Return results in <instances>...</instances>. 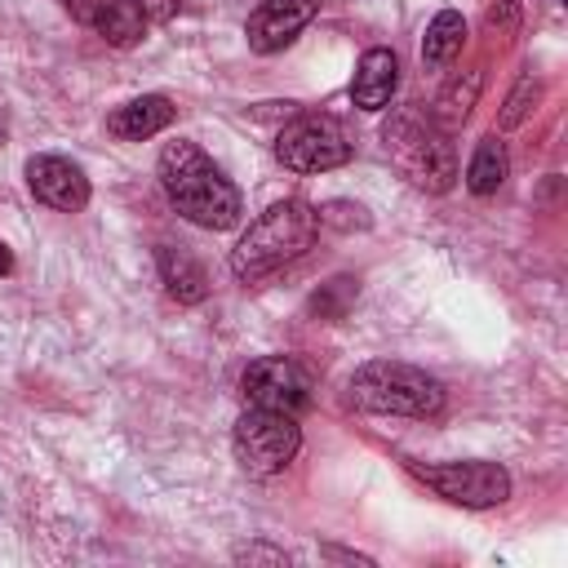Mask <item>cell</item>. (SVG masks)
<instances>
[{
	"label": "cell",
	"mask_w": 568,
	"mask_h": 568,
	"mask_svg": "<svg viewBox=\"0 0 568 568\" xmlns=\"http://www.w3.org/2000/svg\"><path fill=\"white\" fill-rule=\"evenodd\" d=\"M484 36H493V40L519 36V4H515V0H497V4L484 13Z\"/></svg>",
	"instance_id": "obj_20"
},
{
	"label": "cell",
	"mask_w": 568,
	"mask_h": 568,
	"mask_svg": "<svg viewBox=\"0 0 568 568\" xmlns=\"http://www.w3.org/2000/svg\"><path fill=\"white\" fill-rule=\"evenodd\" d=\"M27 186L40 204L58 209V213H80L89 204V178L80 164L62 160V155H31L27 160Z\"/></svg>",
	"instance_id": "obj_9"
},
{
	"label": "cell",
	"mask_w": 568,
	"mask_h": 568,
	"mask_svg": "<svg viewBox=\"0 0 568 568\" xmlns=\"http://www.w3.org/2000/svg\"><path fill=\"white\" fill-rule=\"evenodd\" d=\"M351 297H355V280H351V275H337V280L324 284V293L311 297V311H315L320 320H337Z\"/></svg>",
	"instance_id": "obj_19"
},
{
	"label": "cell",
	"mask_w": 568,
	"mask_h": 568,
	"mask_svg": "<svg viewBox=\"0 0 568 568\" xmlns=\"http://www.w3.org/2000/svg\"><path fill=\"white\" fill-rule=\"evenodd\" d=\"M142 13L146 22H169L178 13V0H142Z\"/></svg>",
	"instance_id": "obj_23"
},
{
	"label": "cell",
	"mask_w": 568,
	"mask_h": 568,
	"mask_svg": "<svg viewBox=\"0 0 568 568\" xmlns=\"http://www.w3.org/2000/svg\"><path fill=\"white\" fill-rule=\"evenodd\" d=\"M13 271V253H9V244L0 240V275H9Z\"/></svg>",
	"instance_id": "obj_24"
},
{
	"label": "cell",
	"mask_w": 568,
	"mask_h": 568,
	"mask_svg": "<svg viewBox=\"0 0 568 568\" xmlns=\"http://www.w3.org/2000/svg\"><path fill=\"white\" fill-rule=\"evenodd\" d=\"M541 98V84L532 80V75H519V84L506 93V106H501V115H497V129L506 133V129H519L524 120H528V111H532V102Z\"/></svg>",
	"instance_id": "obj_18"
},
{
	"label": "cell",
	"mask_w": 568,
	"mask_h": 568,
	"mask_svg": "<svg viewBox=\"0 0 568 568\" xmlns=\"http://www.w3.org/2000/svg\"><path fill=\"white\" fill-rule=\"evenodd\" d=\"M479 89H484V71H479V67H470V71H462V75H453V80L439 89L430 120H435L444 133H448V129H457V124L470 115V106L479 102Z\"/></svg>",
	"instance_id": "obj_15"
},
{
	"label": "cell",
	"mask_w": 568,
	"mask_h": 568,
	"mask_svg": "<svg viewBox=\"0 0 568 568\" xmlns=\"http://www.w3.org/2000/svg\"><path fill=\"white\" fill-rule=\"evenodd\" d=\"M382 142H386V155L395 160V169H399L413 186H422V191H430V195H439V191L453 186V178H457V155H453L448 133H444L430 115L422 120L417 111L399 106V111L382 124Z\"/></svg>",
	"instance_id": "obj_3"
},
{
	"label": "cell",
	"mask_w": 568,
	"mask_h": 568,
	"mask_svg": "<svg viewBox=\"0 0 568 568\" xmlns=\"http://www.w3.org/2000/svg\"><path fill=\"white\" fill-rule=\"evenodd\" d=\"M275 160L293 173H324L351 160V138L333 115H297L280 129Z\"/></svg>",
	"instance_id": "obj_6"
},
{
	"label": "cell",
	"mask_w": 568,
	"mask_h": 568,
	"mask_svg": "<svg viewBox=\"0 0 568 568\" xmlns=\"http://www.w3.org/2000/svg\"><path fill=\"white\" fill-rule=\"evenodd\" d=\"M413 475L457 506H501L510 497V475L497 462H413Z\"/></svg>",
	"instance_id": "obj_7"
},
{
	"label": "cell",
	"mask_w": 568,
	"mask_h": 568,
	"mask_svg": "<svg viewBox=\"0 0 568 568\" xmlns=\"http://www.w3.org/2000/svg\"><path fill=\"white\" fill-rule=\"evenodd\" d=\"M155 262H160V280H164V288H169V297L173 302H204V293H209V275H204V266L186 253V248H173V244H164L160 253H155Z\"/></svg>",
	"instance_id": "obj_14"
},
{
	"label": "cell",
	"mask_w": 568,
	"mask_h": 568,
	"mask_svg": "<svg viewBox=\"0 0 568 568\" xmlns=\"http://www.w3.org/2000/svg\"><path fill=\"white\" fill-rule=\"evenodd\" d=\"M462 44H466V22H462V13L444 9V13H435L430 27H426L422 62H426V67H448V62L462 53Z\"/></svg>",
	"instance_id": "obj_16"
},
{
	"label": "cell",
	"mask_w": 568,
	"mask_h": 568,
	"mask_svg": "<svg viewBox=\"0 0 568 568\" xmlns=\"http://www.w3.org/2000/svg\"><path fill=\"white\" fill-rule=\"evenodd\" d=\"M169 124H173V102L160 98V93L133 98V102H124V106H115L106 115V129L115 138H124V142H142V138H151V133H160Z\"/></svg>",
	"instance_id": "obj_13"
},
{
	"label": "cell",
	"mask_w": 568,
	"mask_h": 568,
	"mask_svg": "<svg viewBox=\"0 0 568 568\" xmlns=\"http://www.w3.org/2000/svg\"><path fill=\"white\" fill-rule=\"evenodd\" d=\"M395 84H399V62H395V53H390V49H368V53L359 58V67H355L351 102H355L359 111H382V106L390 102Z\"/></svg>",
	"instance_id": "obj_12"
},
{
	"label": "cell",
	"mask_w": 568,
	"mask_h": 568,
	"mask_svg": "<svg viewBox=\"0 0 568 568\" xmlns=\"http://www.w3.org/2000/svg\"><path fill=\"white\" fill-rule=\"evenodd\" d=\"M62 4H67V13H71L80 27L98 31V36H102L106 44H115V49L138 44L142 31H146L142 0H62Z\"/></svg>",
	"instance_id": "obj_11"
},
{
	"label": "cell",
	"mask_w": 568,
	"mask_h": 568,
	"mask_svg": "<svg viewBox=\"0 0 568 568\" xmlns=\"http://www.w3.org/2000/svg\"><path fill=\"white\" fill-rule=\"evenodd\" d=\"M235 462L248 475H280L297 448H302V426L293 413H275V408H248L235 422Z\"/></svg>",
	"instance_id": "obj_5"
},
{
	"label": "cell",
	"mask_w": 568,
	"mask_h": 568,
	"mask_svg": "<svg viewBox=\"0 0 568 568\" xmlns=\"http://www.w3.org/2000/svg\"><path fill=\"white\" fill-rule=\"evenodd\" d=\"M311 18H315V0H262L244 22L248 49L253 53H280L297 40V31Z\"/></svg>",
	"instance_id": "obj_10"
},
{
	"label": "cell",
	"mask_w": 568,
	"mask_h": 568,
	"mask_svg": "<svg viewBox=\"0 0 568 568\" xmlns=\"http://www.w3.org/2000/svg\"><path fill=\"white\" fill-rule=\"evenodd\" d=\"M501 182H506V146L497 142V133H488L466 164V186L470 195H493Z\"/></svg>",
	"instance_id": "obj_17"
},
{
	"label": "cell",
	"mask_w": 568,
	"mask_h": 568,
	"mask_svg": "<svg viewBox=\"0 0 568 568\" xmlns=\"http://www.w3.org/2000/svg\"><path fill=\"white\" fill-rule=\"evenodd\" d=\"M315 213H320V226H342V231H351V226H368V217H364L359 204H342V200H333V204H324V209H315Z\"/></svg>",
	"instance_id": "obj_21"
},
{
	"label": "cell",
	"mask_w": 568,
	"mask_h": 568,
	"mask_svg": "<svg viewBox=\"0 0 568 568\" xmlns=\"http://www.w3.org/2000/svg\"><path fill=\"white\" fill-rule=\"evenodd\" d=\"M160 186H164L169 204L204 231H226L244 213L231 178L195 142H182V138L160 151Z\"/></svg>",
	"instance_id": "obj_1"
},
{
	"label": "cell",
	"mask_w": 568,
	"mask_h": 568,
	"mask_svg": "<svg viewBox=\"0 0 568 568\" xmlns=\"http://www.w3.org/2000/svg\"><path fill=\"white\" fill-rule=\"evenodd\" d=\"M235 559H240V564H244V559H248V564H284L288 555H284V550H275V546L253 541V546H240V550H235Z\"/></svg>",
	"instance_id": "obj_22"
},
{
	"label": "cell",
	"mask_w": 568,
	"mask_h": 568,
	"mask_svg": "<svg viewBox=\"0 0 568 568\" xmlns=\"http://www.w3.org/2000/svg\"><path fill=\"white\" fill-rule=\"evenodd\" d=\"M240 395L248 408H275V413H302L311 404V377L288 355H262L244 368Z\"/></svg>",
	"instance_id": "obj_8"
},
{
	"label": "cell",
	"mask_w": 568,
	"mask_h": 568,
	"mask_svg": "<svg viewBox=\"0 0 568 568\" xmlns=\"http://www.w3.org/2000/svg\"><path fill=\"white\" fill-rule=\"evenodd\" d=\"M315 231H320L315 204H306V200H280V204H271V209L240 235V244L231 248V271H235V280L253 284V280H262V275L288 266L293 257H302V253L311 248Z\"/></svg>",
	"instance_id": "obj_2"
},
{
	"label": "cell",
	"mask_w": 568,
	"mask_h": 568,
	"mask_svg": "<svg viewBox=\"0 0 568 568\" xmlns=\"http://www.w3.org/2000/svg\"><path fill=\"white\" fill-rule=\"evenodd\" d=\"M346 390L355 408L386 413V417H435L444 408V386L430 373L413 364H395V359H373L355 368Z\"/></svg>",
	"instance_id": "obj_4"
}]
</instances>
